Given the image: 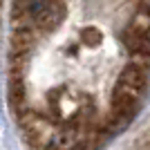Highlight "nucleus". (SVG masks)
<instances>
[{
	"mask_svg": "<svg viewBox=\"0 0 150 150\" xmlns=\"http://www.w3.org/2000/svg\"><path fill=\"white\" fill-rule=\"evenodd\" d=\"M83 40L88 45H99L101 40H103V36H101V31H96V29H88V31H83Z\"/></svg>",
	"mask_w": 150,
	"mask_h": 150,
	"instance_id": "nucleus-4",
	"label": "nucleus"
},
{
	"mask_svg": "<svg viewBox=\"0 0 150 150\" xmlns=\"http://www.w3.org/2000/svg\"><path fill=\"white\" fill-rule=\"evenodd\" d=\"M146 79H148V65L141 58L130 61L121 69L112 90V117L119 123L130 119V114L134 112V108H137L139 99L144 94Z\"/></svg>",
	"mask_w": 150,
	"mask_h": 150,
	"instance_id": "nucleus-1",
	"label": "nucleus"
},
{
	"mask_svg": "<svg viewBox=\"0 0 150 150\" xmlns=\"http://www.w3.org/2000/svg\"><path fill=\"white\" fill-rule=\"evenodd\" d=\"M67 16L63 0H16L13 27H25L36 34H50Z\"/></svg>",
	"mask_w": 150,
	"mask_h": 150,
	"instance_id": "nucleus-2",
	"label": "nucleus"
},
{
	"mask_svg": "<svg viewBox=\"0 0 150 150\" xmlns=\"http://www.w3.org/2000/svg\"><path fill=\"white\" fill-rule=\"evenodd\" d=\"M139 9H144V11H150V0H139Z\"/></svg>",
	"mask_w": 150,
	"mask_h": 150,
	"instance_id": "nucleus-5",
	"label": "nucleus"
},
{
	"mask_svg": "<svg viewBox=\"0 0 150 150\" xmlns=\"http://www.w3.org/2000/svg\"><path fill=\"white\" fill-rule=\"evenodd\" d=\"M121 43L134 58H150V11L139 9L121 31Z\"/></svg>",
	"mask_w": 150,
	"mask_h": 150,
	"instance_id": "nucleus-3",
	"label": "nucleus"
}]
</instances>
